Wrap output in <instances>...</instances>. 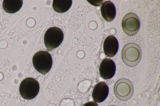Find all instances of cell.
<instances>
[{
    "mask_svg": "<svg viewBox=\"0 0 160 106\" xmlns=\"http://www.w3.org/2000/svg\"><path fill=\"white\" fill-rule=\"evenodd\" d=\"M64 34L59 28L51 27L46 31L44 37L45 45L49 51L58 47L63 40Z\"/></svg>",
    "mask_w": 160,
    "mask_h": 106,
    "instance_id": "cell-3",
    "label": "cell"
},
{
    "mask_svg": "<svg viewBox=\"0 0 160 106\" xmlns=\"http://www.w3.org/2000/svg\"><path fill=\"white\" fill-rule=\"evenodd\" d=\"M119 44L117 39L113 36L109 35L105 39L103 44V49L108 57L114 56L118 50Z\"/></svg>",
    "mask_w": 160,
    "mask_h": 106,
    "instance_id": "cell-9",
    "label": "cell"
},
{
    "mask_svg": "<svg viewBox=\"0 0 160 106\" xmlns=\"http://www.w3.org/2000/svg\"><path fill=\"white\" fill-rule=\"evenodd\" d=\"M72 3V1L71 0H53L52 6L56 12L63 13L69 10Z\"/></svg>",
    "mask_w": 160,
    "mask_h": 106,
    "instance_id": "cell-12",
    "label": "cell"
},
{
    "mask_svg": "<svg viewBox=\"0 0 160 106\" xmlns=\"http://www.w3.org/2000/svg\"><path fill=\"white\" fill-rule=\"evenodd\" d=\"M100 10L102 17L107 21H111L115 18L116 9L114 4L111 2L107 1L104 2Z\"/></svg>",
    "mask_w": 160,
    "mask_h": 106,
    "instance_id": "cell-10",
    "label": "cell"
},
{
    "mask_svg": "<svg viewBox=\"0 0 160 106\" xmlns=\"http://www.w3.org/2000/svg\"><path fill=\"white\" fill-rule=\"evenodd\" d=\"M109 93L108 86L104 81H100L94 86L92 93L94 101L98 103L103 101L107 98Z\"/></svg>",
    "mask_w": 160,
    "mask_h": 106,
    "instance_id": "cell-8",
    "label": "cell"
},
{
    "mask_svg": "<svg viewBox=\"0 0 160 106\" xmlns=\"http://www.w3.org/2000/svg\"><path fill=\"white\" fill-rule=\"evenodd\" d=\"M117 106L115 105H110V106Z\"/></svg>",
    "mask_w": 160,
    "mask_h": 106,
    "instance_id": "cell-14",
    "label": "cell"
},
{
    "mask_svg": "<svg viewBox=\"0 0 160 106\" xmlns=\"http://www.w3.org/2000/svg\"><path fill=\"white\" fill-rule=\"evenodd\" d=\"M32 62L35 69L43 75L49 71L52 65V56L46 51H40L36 53L33 57Z\"/></svg>",
    "mask_w": 160,
    "mask_h": 106,
    "instance_id": "cell-2",
    "label": "cell"
},
{
    "mask_svg": "<svg viewBox=\"0 0 160 106\" xmlns=\"http://www.w3.org/2000/svg\"><path fill=\"white\" fill-rule=\"evenodd\" d=\"M122 57L124 63L130 67H134L140 62L142 57L140 48L137 44L131 43L126 44L122 51Z\"/></svg>",
    "mask_w": 160,
    "mask_h": 106,
    "instance_id": "cell-1",
    "label": "cell"
},
{
    "mask_svg": "<svg viewBox=\"0 0 160 106\" xmlns=\"http://www.w3.org/2000/svg\"><path fill=\"white\" fill-rule=\"evenodd\" d=\"M82 106H98V104L95 102L90 101L84 104Z\"/></svg>",
    "mask_w": 160,
    "mask_h": 106,
    "instance_id": "cell-13",
    "label": "cell"
},
{
    "mask_svg": "<svg viewBox=\"0 0 160 106\" xmlns=\"http://www.w3.org/2000/svg\"><path fill=\"white\" fill-rule=\"evenodd\" d=\"M114 91L116 97L120 100L126 101L132 96L134 88L132 82L126 78H122L116 82Z\"/></svg>",
    "mask_w": 160,
    "mask_h": 106,
    "instance_id": "cell-5",
    "label": "cell"
},
{
    "mask_svg": "<svg viewBox=\"0 0 160 106\" xmlns=\"http://www.w3.org/2000/svg\"><path fill=\"white\" fill-rule=\"evenodd\" d=\"M116 65L114 61L109 58H105L101 62L99 68L100 76L107 80L112 78L116 71Z\"/></svg>",
    "mask_w": 160,
    "mask_h": 106,
    "instance_id": "cell-7",
    "label": "cell"
},
{
    "mask_svg": "<svg viewBox=\"0 0 160 106\" xmlns=\"http://www.w3.org/2000/svg\"><path fill=\"white\" fill-rule=\"evenodd\" d=\"M22 4V0H4L2 2V7L6 12L12 14L19 11Z\"/></svg>",
    "mask_w": 160,
    "mask_h": 106,
    "instance_id": "cell-11",
    "label": "cell"
},
{
    "mask_svg": "<svg viewBox=\"0 0 160 106\" xmlns=\"http://www.w3.org/2000/svg\"><path fill=\"white\" fill-rule=\"evenodd\" d=\"M124 32L129 36L135 35L138 32L140 26V21L138 16L133 13L126 14L123 17L122 22Z\"/></svg>",
    "mask_w": 160,
    "mask_h": 106,
    "instance_id": "cell-6",
    "label": "cell"
},
{
    "mask_svg": "<svg viewBox=\"0 0 160 106\" xmlns=\"http://www.w3.org/2000/svg\"><path fill=\"white\" fill-rule=\"evenodd\" d=\"M40 89L39 82L35 79L28 77L21 83L19 91L22 97L26 99H31L36 97Z\"/></svg>",
    "mask_w": 160,
    "mask_h": 106,
    "instance_id": "cell-4",
    "label": "cell"
}]
</instances>
